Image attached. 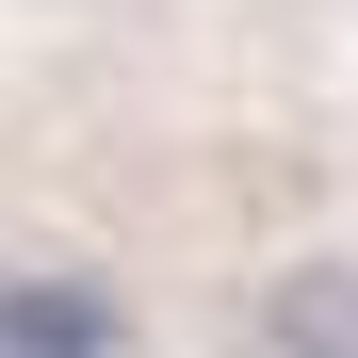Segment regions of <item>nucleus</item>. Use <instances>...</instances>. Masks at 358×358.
<instances>
[{
  "mask_svg": "<svg viewBox=\"0 0 358 358\" xmlns=\"http://www.w3.org/2000/svg\"><path fill=\"white\" fill-rule=\"evenodd\" d=\"M261 358H358V261H277L261 277Z\"/></svg>",
  "mask_w": 358,
  "mask_h": 358,
  "instance_id": "f257e3e1",
  "label": "nucleus"
},
{
  "mask_svg": "<svg viewBox=\"0 0 358 358\" xmlns=\"http://www.w3.org/2000/svg\"><path fill=\"white\" fill-rule=\"evenodd\" d=\"M0 358H131V326H114V293H82V277H17L0 293Z\"/></svg>",
  "mask_w": 358,
  "mask_h": 358,
  "instance_id": "f03ea898",
  "label": "nucleus"
}]
</instances>
